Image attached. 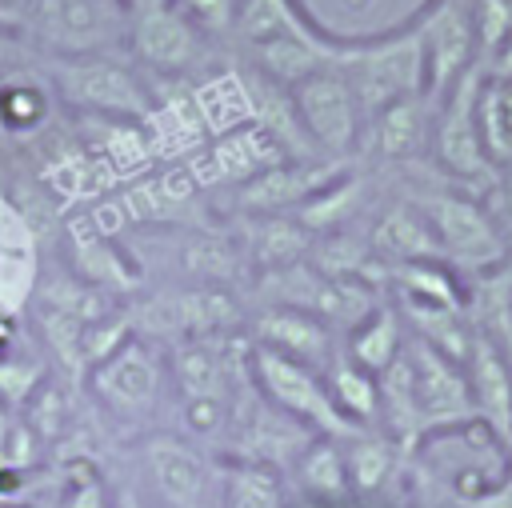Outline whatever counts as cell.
<instances>
[{
	"mask_svg": "<svg viewBox=\"0 0 512 508\" xmlns=\"http://www.w3.org/2000/svg\"><path fill=\"white\" fill-rule=\"evenodd\" d=\"M364 240H368L372 256L384 268L412 264V260H444L440 248H436V236H432V224H428L424 208L404 192L388 196L372 212V220L364 228Z\"/></svg>",
	"mask_w": 512,
	"mask_h": 508,
	"instance_id": "obj_20",
	"label": "cell"
},
{
	"mask_svg": "<svg viewBox=\"0 0 512 508\" xmlns=\"http://www.w3.org/2000/svg\"><path fill=\"white\" fill-rule=\"evenodd\" d=\"M316 236L292 216V212H272V216H248L244 224V252L252 256L256 268L276 272L292 268L312 256Z\"/></svg>",
	"mask_w": 512,
	"mask_h": 508,
	"instance_id": "obj_24",
	"label": "cell"
},
{
	"mask_svg": "<svg viewBox=\"0 0 512 508\" xmlns=\"http://www.w3.org/2000/svg\"><path fill=\"white\" fill-rule=\"evenodd\" d=\"M40 76L52 84L60 104L108 124H148L156 112L148 76L132 56L120 52L44 56Z\"/></svg>",
	"mask_w": 512,
	"mask_h": 508,
	"instance_id": "obj_2",
	"label": "cell"
},
{
	"mask_svg": "<svg viewBox=\"0 0 512 508\" xmlns=\"http://www.w3.org/2000/svg\"><path fill=\"white\" fill-rule=\"evenodd\" d=\"M36 304L40 308H52V312H64V316H72L80 324L104 320L112 312L108 292L96 288L84 276H44L40 280V292H36Z\"/></svg>",
	"mask_w": 512,
	"mask_h": 508,
	"instance_id": "obj_29",
	"label": "cell"
},
{
	"mask_svg": "<svg viewBox=\"0 0 512 508\" xmlns=\"http://www.w3.org/2000/svg\"><path fill=\"white\" fill-rule=\"evenodd\" d=\"M300 500H316V504H356L352 500V484H348V464H344V448L336 436H312L300 456L288 468Z\"/></svg>",
	"mask_w": 512,
	"mask_h": 508,
	"instance_id": "obj_22",
	"label": "cell"
},
{
	"mask_svg": "<svg viewBox=\"0 0 512 508\" xmlns=\"http://www.w3.org/2000/svg\"><path fill=\"white\" fill-rule=\"evenodd\" d=\"M404 344H408V328H404L396 304L384 300L368 320H360L352 332H344L340 352H344L352 364H360L364 372L380 376V372L404 352Z\"/></svg>",
	"mask_w": 512,
	"mask_h": 508,
	"instance_id": "obj_25",
	"label": "cell"
},
{
	"mask_svg": "<svg viewBox=\"0 0 512 508\" xmlns=\"http://www.w3.org/2000/svg\"><path fill=\"white\" fill-rule=\"evenodd\" d=\"M184 20H192L204 36H232L236 28V12H240V0H168Z\"/></svg>",
	"mask_w": 512,
	"mask_h": 508,
	"instance_id": "obj_31",
	"label": "cell"
},
{
	"mask_svg": "<svg viewBox=\"0 0 512 508\" xmlns=\"http://www.w3.org/2000/svg\"><path fill=\"white\" fill-rule=\"evenodd\" d=\"M468 16L476 36V60L484 68L488 56L512 36V0H468Z\"/></svg>",
	"mask_w": 512,
	"mask_h": 508,
	"instance_id": "obj_30",
	"label": "cell"
},
{
	"mask_svg": "<svg viewBox=\"0 0 512 508\" xmlns=\"http://www.w3.org/2000/svg\"><path fill=\"white\" fill-rule=\"evenodd\" d=\"M420 52H424V92L436 100L460 76L480 68L468 0H424L416 12Z\"/></svg>",
	"mask_w": 512,
	"mask_h": 508,
	"instance_id": "obj_12",
	"label": "cell"
},
{
	"mask_svg": "<svg viewBox=\"0 0 512 508\" xmlns=\"http://www.w3.org/2000/svg\"><path fill=\"white\" fill-rule=\"evenodd\" d=\"M136 324L152 336H236L244 328V308L232 296V288L216 284H180L148 296L140 304Z\"/></svg>",
	"mask_w": 512,
	"mask_h": 508,
	"instance_id": "obj_9",
	"label": "cell"
},
{
	"mask_svg": "<svg viewBox=\"0 0 512 508\" xmlns=\"http://www.w3.org/2000/svg\"><path fill=\"white\" fill-rule=\"evenodd\" d=\"M12 4H24V0H12Z\"/></svg>",
	"mask_w": 512,
	"mask_h": 508,
	"instance_id": "obj_39",
	"label": "cell"
},
{
	"mask_svg": "<svg viewBox=\"0 0 512 508\" xmlns=\"http://www.w3.org/2000/svg\"><path fill=\"white\" fill-rule=\"evenodd\" d=\"M344 464H348V484L352 500L360 508H384L380 500L392 496L396 508H408L396 500V492H408V452L380 428H356L340 436Z\"/></svg>",
	"mask_w": 512,
	"mask_h": 508,
	"instance_id": "obj_16",
	"label": "cell"
},
{
	"mask_svg": "<svg viewBox=\"0 0 512 508\" xmlns=\"http://www.w3.org/2000/svg\"><path fill=\"white\" fill-rule=\"evenodd\" d=\"M476 128L488 164L500 172L512 164V80L480 76L476 88Z\"/></svg>",
	"mask_w": 512,
	"mask_h": 508,
	"instance_id": "obj_27",
	"label": "cell"
},
{
	"mask_svg": "<svg viewBox=\"0 0 512 508\" xmlns=\"http://www.w3.org/2000/svg\"><path fill=\"white\" fill-rule=\"evenodd\" d=\"M248 380L256 384L260 400H268L272 408H280L284 416H292L296 424H304L316 436H336L340 440V436L356 432L336 412V404L324 388V376L312 364H300L284 352L248 344Z\"/></svg>",
	"mask_w": 512,
	"mask_h": 508,
	"instance_id": "obj_6",
	"label": "cell"
},
{
	"mask_svg": "<svg viewBox=\"0 0 512 508\" xmlns=\"http://www.w3.org/2000/svg\"><path fill=\"white\" fill-rule=\"evenodd\" d=\"M56 112V92L40 72H0V136L32 140Z\"/></svg>",
	"mask_w": 512,
	"mask_h": 508,
	"instance_id": "obj_23",
	"label": "cell"
},
{
	"mask_svg": "<svg viewBox=\"0 0 512 508\" xmlns=\"http://www.w3.org/2000/svg\"><path fill=\"white\" fill-rule=\"evenodd\" d=\"M464 376H468V388H472L476 420L484 428H492L504 444H512V360L480 328L472 336Z\"/></svg>",
	"mask_w": 512,
	"mask_h": 508,
	"instance_id": "obj_21",
	"label": "cell"
},
{
	"mask_svg": "<svg viewBox=\"0 0 512 508\" xmlns=\"http://www.w3.org/2000/svg\"><path fill=\"white\" fill-rule=\"evenodd\" d=\"M20 56H28V44L20 36L0 32V60H20Z\"/></svg>",
	"mask_w": 512,
	"mask_h": 508,
	"instance_id": "obj_35",
	"label": "cell"
},
{
	"mask_svg": "<svg viewBox=\"0 0 512 508\" xmlns=\"http://www.w3.org/2000/svg\"><path fill=\"white\" fill-rule=\"evenodd\" d=\"M292 508H360V504H316V500H296Z\"/></svg>",
	"mask_w": 512,
	"mask_h": 508,
	"instance_id": "obj_37",
	"label": "cell"
},
{
	"mask_svg": "<svg viewBox=\"0 0 512 508\" xmlns=\"http://www.w3.org/2000/svg\"><path fill=\"white\" fill-rule=\"evenodd\" d=\"M336 68L348 76L364 120L404 96L424 92V52H420V28L416 16L372 36H348Z\"/></svg>",
	"mask_w": 512,
	"mask_h": 508,
	"instance_id": "obj_3",
	"label": "cell"
},
{
	"mask_svg": "<svg viewBox=\"0 0 512 508\" xmlns=\"http://www.w3.org/2000/svg\"><path fill=\"white\" fill-rule=\"evenodd\" d=\"M112 508H148V500H144L136 488H120V492L112 496Z\"/></svg>",
	"mask_w": 512,
	"mask_h": 508,
	"instance_id": "obj_36",
	"label": "cell"
},
{
	"mask_svg": "<svg viewBox=\"0 0 512 508\" xmlns=\"http://www.w3.org/2000/svg\"><path fill=\"white\" fill-rule=\"evenodd\" d=\"M484 68H472L460 76L444 96H436L432 112V144H428V164L472 192H488L496 184V168L484 156L480 128H476V88H480Z\"/></svg>",
	"mask_w": 512,
	"mask_h": 508,
	"instance_id": "obj_4",
	"label": "cell"
},
{
	"mask_svg": "<svg viewBox=\"0 0 512 508\" xmlns=\"http://www.w3.org/2000/svg\"><path fill=\"white\" fill-rule=\"evenodd\" d=\"M320 376H324V388H328L336 412L352 428H380V384L372 372H364L344 352H336Z\"/></svg>",
	"mask_w": 512,
	"mask_h": 508,
	"instance_id": "obj_26",
	"label": "cell"
},
{
	"mask_svg": "<svg viewBox=\"0 0 512 508\" xmlns=\"http://www.w3.org/2000/svg\"><path fill=\"white\" fill-rule=\"evenodd\" d=\"M484 76H496V80H512V36L488 56V64H484Z\"/></svg>",
	"mask_w": 512,
	"mask_h": 508,
	"instance_id": "obj_34",
	"label": "cell"
},
{
	"mask_svg": "<svg viewBox=\"0 0 512 508\" xmlns=\"http://www.w3.org/2000/svg\"><path fill=\"white\" fill-rule=\"evenodd\" d=\"M124 12H132V8H140V4H148V0H116Z\"/></svg>",
	"mask_w": 512,
	"mask_h": 508,
	"instance_id": "obj_38",
	"label": "cell"
},
{
	"mask_svg": "<svg viewBox=\"0 0 512 508\" xmlns=\"http://www.w3.org/2000/svg\"><path fill=\"white\" fill-rule=\"evenodd\" d=\"M0 504H4V492H0Z\"/></svg>",
	"mask_w": 512,
	"mask_h": 508,
	"instance_id": "obj_40",
	"label": "cell"
},
{
	"mask_svg": "<svg viewBox=\"0 0 512 508\" xmlns=\"http://www.w3.org/2000/svg\"><path fill=\"white\" fill-rule=\"evenodd\" d=\"M140 468L164 508H204L212 488V468L192 440L168 432L148 436L140 444Z\"/></svg>",
	"mask_w": 512,
	"mask_h": 508,
	"instance_id": "obj_15",
	"label": "cell"
},
{
	"mask_svg": "<svg viewBox=\"0 0 512 508\" xmlns=\"http://www.w3.org/2000/svg\"><path fill=\"white\" fill-rule=\"evenodd\" d=\"M164 380H168V364L144 336H128L116 352H108L100 364L88 368V388L100 400V408L124 420L152 412L164 392Z\"/></svg>",
	"mask_w": 512,
	"mask_h": 508,
	"instance_id": "obj_11",
	"label": "cell"
},
{
	"mask_svg": "<svg viewBox=\"0 0 512 508\" xmlns=\"http://www.w3.org/2000/svg\"><path fill=\"white\" fill-rule=\"evenodd\" d=\"M344 168H348L344 160H284V164H276V168L236 184V208L244 216L296 212L304 200H312Z\"/></svg>",
	"mask_w": 512,
	"mask_h": 508,
	"instance_id": "obj_18",
	"label": "cell"
},
{
	"mask_svg": "<svg viewBox=\"0 0 512 508\" xmlns=\"http://www.w3.org/2000/svg\"><path fill=\"white\" fill-rule=\"evenodd\" d=\"M248 344L284 352L300 364L312 368H328V360L340 352V332L332 324H324L316 312L308 308H292V304H264L252 320H248Z\"/></svg>",
	"mask_w": 512,
	"mask_h": 508,
	"instance_id": "obj_17",
	"label": "cell"
},
{
	"mask_svg": "<svg viewBox=\"0 0 512 508\" xmlns=\"http://www.w3.org/2000/svg\"><path fill=\"white\" fill-rule=\"evenodd\" d=\"M284 148L260 128V124H240V128H228L220 136H212V144L196 156L192 164V180H200L204 188L208 184H244L276 164H284Z\"/></svg>",
	"mask_w": 512,
	"mask_h": 508,
	"instance_id": "obj_19",
	"label": "cell"
},
{
	"mask_svg": "<svg viewBox=\"0 0 512 508\" xmlns=\"http://www.w3.org/2000/svg\"><path fill=\"white\" fill-rule=\"evenodd\" d=\"M288 92H292V104H296L312 144L320 148V156L356 164V148H360V132H364V108H360L348 76L336 68V60L308 72Z\"/></svg>",
	"mask_w": 512,
	"mask_h": 508,
	"instance_id": "obj_7",
	"label": "cell"
},
{
	"mask_svg": "<svg viewBox=\"0 0 512 508\" xmlns=\"http://www.w3.org/2000/svg\"><path fill=\"white\" fill-rule=\"evenodd\" d=\"M432 112L436 100L428 92L404 96L364 120L360 132V168L364 172H408L416 164H428V144H432Z\"/></svg>",
	"mask_w": 512,
	"mask_h": 508,
	"instance_id": "obj_10",
	"label": "cell"
},
{
	"mask_svg": "<svg viewBox=\"0 0 512 508\" xmlns=\"http://www.w3.org/2000/svg\"><path fill=\"white\" fill-rule=\"evenodd\" d=\"M128 16L116 0H24V36L44 56L116 52Z\"/></svg>",
	"mask_w": 512,
	"mask_h": 508,
	"instance_id": "obj_5",
	"label": "cell"
},
{
	"mask_svg": "<svg viewBox=\"0 0 512 508\" xmlns=\"http://www.w3.org/2000/svg\"><path fill=\"white\" fill-rule=\"evenodd\" d=\"M396 176L408 184L404 196H412L424 208L444 264H452L468 284L512 268V252H508L500 220L488 204V192L460 188V184L444 180L432 164H416Z\"/></svg>",
	"mask_w": 512,
	"mask_h": 508,
	"instance_id": "obj_1",
	"label": "cell"
},
{
	"mask_svg": "<svg viewBox=\"0 0 512 508\" xmlns=\"http://www.w3.org/2000/svg\"><path fill=\"white\" fill-rule=\"evenodd\" d=\"M488 204H492V212L500 220V232L508 240V252H512V164L496 172V184L488 188Z\"/></svg>",
	"mask_w": 512,
	"mask_h": 508,
	"instance_id": "obj_33",
	"label": "cell"
},
{
	"mask_svg": "<svg viewBox=\"0 0 512 508\" xmlns=\"http://www.w3.org/2000/svg\"><path fill=\"white\" fill-rule=\"evenodd\" d=\"M128 52L140 72L160 80L200 76L212 56V36H204L192 20H184L168 0H148L128 12Z\"/></svg>",
	"mask_w": 512,
	"mask_h": 508,
	"instance_id": "obj_8",
	"label": "cell"
},
{
	"mask_svg": "<svg viewBox=\"0 0 512 508\" xmlns=\"http://www.w3.org/2000/svg\"><path fill=\"white\" fill-rule=\"evenodd\" d=\"M60 508H112V492L92 464H72L64 476Z\"/></svg>",
	"mask_w": 512,
	"mask_h": 508,
	"instance_id": "obj_32",
	"label": "cell"
},
{
	"mask_svg": "<svg viewBox=\"0 0 512 508\" xmlns=\"http://www.w3.org/2000/svg\"><path fill=\"white\" fill-rule=\"evenodd\" d=\"M404 352H408V364H412V384H416V408H420L424 436L476 420L464 364H456L452 356L436 352L432 344H424L416 336H408Z\"/></svg>",
	"mask_w": 512,
	"mask_h": 508,
	"instance_id": "obj_13",
	"label": "cell"
},
{
	"mask_svg": "<svg viewBox=\"0 0 512 508\" xmlns=\"http://www.w3.org/2000/svg\"><path fill=\"white\" fill-rule=\"evenodd\" d=\"M220 504L224 508H292L280 472L268 464H252V460H228Z\"/></svg>",
	"mask_w": 512,
	"mask_h": 508,
	"instance_id": "obj_28",
	"label": "cell"
},
{
	"mask_svg": "<svg viewBox=\"0 0 512 508\" xmlns=\"http://www.w3.org/2000/svg\"><path fill=\"white\" fill-rule=\"evenodd\" d=\"M164 364L180 400H232L236 372L248 368V348H236L232 336H188L168 344Z\"/></svg>",
	"mask_w": 512,
	"mask_h": 508,
	"instance_id": "obj_14",
	"label": "cell"
}]
</instances>
